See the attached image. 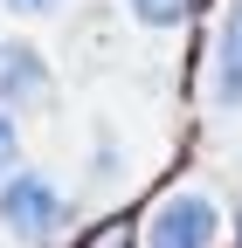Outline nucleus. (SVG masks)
<instances>
[{
    "mask_svg": "<svg viewBox=\"0 0 242 248\" xmlns=\"http://www.w3.org/2000/svg\"><path fill=\"white\" fill-rule=\"evenodd\" d=\"M215 234H222V207L201 186H173L145 214V248H215Z\"/></svg>",
    "mask_w": 242,
    "mask_h": 248,
    "instance_id": "f257e3e1",
    "label": "nucleus"
},
{
    "mask_svg": "<svg viewBox=\"0 0 242 248\" xmlns=\"http://www.w3.org/2000/svg\"><path fill=\"white\" fill-rule=\"evenodd\" d=\"M76 248H138V234H132V221H125V214H111V221H97Z\"/></svg>",
    "mask_w": 242,
    "mask_h": 248,
    "instance_id": "423d86ee",
    "label": "nucleus"
},
{
    "mask_svg": "<svg viewBox=\"0 0 242 248\" xmlns=\"http://www.w3.org/2000/svg\"><path fill=\"white\" fill-rule=\"evenodd\" d=\"M215 104H242V0H228L215 28Z\"/></svg>",
    "mask_w": 242,
    "mask_h": 248,
    "instance_id": "20e7f679",
    "label": "nucleus"
},
{
    "mask_svg": "<svg viewBox=\"0 0 242 248\" xmlns=\"http://www.w3.org/2000/svg\"><path fill=\"white\" fill-rule=\"evenodd\" d=\"M0 104L14 110H42L49 104V62L28 42H0Z\"/></svg>",
    "mask_w": 242,
    "mask_h": 248,
    "instance_id": "7ed1b4c3",
    "label": "nucleus"
},
{
    "mask_svg": "<svg viewBox=\"0 0 242 248\" xmlns=\"http://www.w3.org/2000/svg\"><path fill=\"white\" fill-rule=\"evenodd\" d=\"M0 7H7V14H55L63 0H0Z\"/></svg>",
    "mask_w": 242,
    "mask_h": 248,
    "instance_id": "6e6552de",
    "label": "nucleus"
},
{
    "mask_svg": "<svg viewBox=\"0 0 242 248\" xmlns=\"http://www.w3.org/2000/svg\"><path fill=\"white\" fill-rule=\"evenodd\" d=\"M132 14L145 28H180V21L194 14V0H132Z\"/></svg>",
    "mask_w": 242,
    "mask_h": 248,
    "instance_id": "39448f33",
    "label": "nucleus"
},
{
    "mask_svg": "<svg viewBox=\"0 0 242 248\" xmlns=\"http://www.w3.org/2000/svg\"><path fill=\"white\" fill-rule=\"evenodd\" d=\"M0 228L21 234V241H49L63 228V193H55V179L42 172H14L0 186Z\"/></svg>",
    "mask_w": 242,
    "mask_h": 248,
    "instance_id": "f03ea898",
    "label": "nucleus"
},
{
    "mask_svg": "<svg viewBox=\"0 0 242 248\" xmlns=\"http://www.w3.org/2000/svg\"><path fill=\"white\" fill-rule=\"evenodd\" d=\"M21 166V131H14V117L0 110V172H14Z\"/></svg>",
    "mask_w": 242,
    "mask_h": 248,
    "instance_id": "0eeeda50",
    "label": "nucleus"
}]
</instances>
